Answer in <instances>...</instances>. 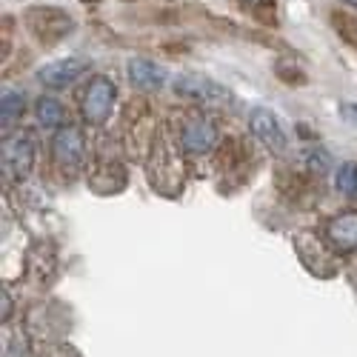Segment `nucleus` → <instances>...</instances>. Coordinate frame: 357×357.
<instances>
[{
	"label": "nucleus",
	"instance_id": "f257e3e1",
	"mask_svg": "<svg viewBox=\"0 0 357 357\" xmlns=\"http://www.w3.org/2000/svg\"><path fill=\"white\" fill-rule=\"evenodd\" d=\"M26 29L32 32L43 46H52L57 40H63L72 29H75V20L69 12L57 9V6H32L26 12Z\"/></svg>",
	"mask_w": 357,
	"mask_h": 357
},
{
	"label": "nucleus",
	"instance_id": "f03ea898",
	"mask_svg": "<svg viewBox=\"0 0 357 357\" xmlns=\"http://www.w3.org/2000/svg\"><path fill=\"white\" fill-rule=\"evenodd\" d=\"M294 249L303 266L317 278H332L337 272L335 266V249L332 243H323L314 231H297L294 234Z\"/></svg>",
	"mask_w": 357,
	"mask_h": 357
},
{
	"label": "nucleus",
	"instance_id": "7ed1b4c3",
	"mask_svg": "<svg viewBox=\"0 0 357 357\" xmlns=\"http://www.w3.org/2000/svg\"><path fill=\"white\" fill-rule=\"evenodd\" d=\"M114 95H117V89L106 75H98V77L89 80L86 92H83V100H80L83 121L92 123V126H103L109 121V114H112Z\"/></svg>",
	"mask_w": 357,
	"mask_h": 357
},
{
	"label": "nucleus",
	"instance_id": "20e7f679",
	"mask_svg": "<svg viewBox=\"0 0 357 357\" xmlns=\"http://www.w3.org/2000/svg\"><path fill=\"white\" fill-rule=\"evenodd\" d=\"M174 95H181L192 103H200V106H226L231 100V95L220 83L203 77V75H192V72L174 80Z\"/></svg>",
	"mask_w": 357,
	"mask_h": 357
},
{
	"label": "nucleus",
	"instance_id": "39448f33",
	"mask_svg": "<svg viewBox=\"0 0 357 357\" xmlns=\"http://www.w3.org/2000/svg\"><path fill=\"white\" fill-rule=\"evenodd\" d=\"M52 158L63 172H77L86 160V140L77 126H61L52 137Z\"/></svg>",
	"mask_w": 357,
	"mask_h": 357
},
{
	"label": "nucleus",
	"instance_id": "423d86ee",
	"mask_svg": "<svg viewBox=\"0 0 357 357\" xmlns=\"http://www.w3.org/2000/svg\"><path fill=\"white\" fill-rule=\"evenodd\" d=\"M35 166V143L29 135H9L3 140V172L12 181H23Z\"/></svg>",
	"mask_w": 357,
	"mask_h": 357
},
{
	"label": "nucleus",
	"instance_id": "0eeeda50",
	"mask_svg": "<svg viewBox=\"0 0 357 357\" xmlns=\"http://www.w3.org/2000/svg\"><path fill=\"white\" fill-rule=\"evenodd\" d=\"M249 126H252V135L269 149V152H275V155H280V152H286V132H283V126H280V121L269 112V109H263V106H257V109H252V114H249Z\"/></svg>",
	"mask_w": 357,
	"mask_h": 357
},
{
	"label": "nucleus",
	"instance_id": "6e6552de",
	"mask_svg": "<svg viewBox=\"0 0 357 357\" xmlns=\"http://www.w3.org/2000/svg\"><path fill=\"white\" fill-rule=\"evenodd\" d=\"M220 143V132L209 117H192L181 132V146L189 155H206Z\"/></svg>",
	"mask_w": 357,
	"mask_h": 357
},
{
	"label": "nucleus",
	"instance_id": "1a4fd4ad",
	"mask_svg": "<svg viewBox=\"0 0 357 357\" xmlns=\"http://www.w3.org/2000/svg\"><path fill=\"white\" fill-rule=\"evenodd\" d=\"M86 183L95 195H103V197L106 195H117V192H123V186H126V169L121 163H114V160H100V163L92 166Z\"/></svg>",
	"mask_w": 357,
	"mask_h": 357
},
{
	"label": "nucleus",
	"instance_id": "9d476101",
	"mask_svg": "<svg viewBox=\"0 0 357 357\" xmlns=\"http://www.w3.org/2000/svg\"><path fill=\"white\" fill-rule=\"evenodd\" d=\"M89 69V63L83 57H66V61H54L49 66H43L38 72V80L46 86V89H66L69 83H75L83 72Z\"/></svg>",
	"mask_w": 357,
	"mask_h": 357
},
{
	"label": "nucleus",
	"instance_id": "9b49d317",
	"mask_svg": "<svg viewBox=\"0 0 357 357\" xmlns=\"http://www.w3.org/2000/svg\"><path fill=\"white\" fill-rule=\"evenodd\" d=\"M326 241L335 252H354L357 249V212H343L326 226Z\"/></svg>",
	"mask_w": 357,
	"mask_h": 357
},
{
	"label": "nucleus",
	"instance_id": "f8f14e48",
	"mask_svg": "<svg viewBox=\"0 0 357 357\" xmlns=\"http://www.w3.org/2000/svg\"><path fill=\"white\" fill-rule=\"evenodd\" d=\"M126 72H129V83L135 89H140V92H158V89H163V83H166V69L152 63V61H143V57L129 61Z\"/></svg>",
	"mask_w": 357,
	"mask_h": 357
},
{
	"label": "nucleus",
	"instance_id": "ddd939ff",
	"mask_svg": "<svg viewBox=\"0 0 357 357\" xmlns=\"http://www.w3.org/2000/svg\"><path fill=\"white\" fill-rule=\"evenodd\" d=\"M35 114H38V123L46 126V129L66 126V112H63V106L57 103L54 98H40L38 106H35Z\"/></svg>",
	"mask_w": 357,
	"mask_h": 357
},
{
	"label": "nucleus",
	"instance_id": "4468645a",
	"mask_svg": "<svg viewBox=\"0 0 357 357\" xmlns=\"http://www.w3.org/2000/svg\"><path fill=\"white\" fill-rule=\"evenodd\" d=\"M23 109H26L23 95H20V92H12V89H6L3 100H0V121H3V129H12V126L20 121Z\"/></svg>",
	"mask_w": 357,
	"mask_h": 357
},
{
	"label": "nucleus",
	"instance_id": "2eb2a0df",
	"mask_svg": "<svg viewBox=\"0 0 357 357\" xmlns=\"http://www.w3.org/2000/svg\"><path fill=\"white\" fill-rule=\"evenodd\" d=\"M329 20H332V26H335L337 38H340L343 43H349L351 49H357V15H349V12L335 9V12L329 15Z\"/></svg>",
	"mask_w": 357,
	"mask_h": 357
},
{
	"label": "nucleus",
	"instance_id": "dca6fc26",
	"mask_svg": "<svg viewBox=\"0 0 357 357\" xmlns=\"http://www.w3.org/2000/svg\"><path fill=\"white\" fill-rule=\"evenodd\" d=\"M335 189L346 197H354L357 195V163L354 160H346L340 163V169L335 172Z\"/></svg>",
	"mask_w": 357,
	"mask_h": 357
},
{
	"label": "nucleus",
	"instance_id": "f3484780",
	"mask_svg": "<svg viewBox=\"0 0 357 357\" xmlns=\"http://www.w3.org/2000/svg\"><path fill=\"white\" fill-rule=\"evenodd\" d=\"M275 75H278V80L286 83V86H306V83H309V77H306L303 69H297L294 63H286V61L275 63Z\"/></svg>",
	"mask_w": 357,
	"mask_h": 357
},
{
	"label": "nucleus",
	"instance_id": "a211bd4d",
	"mask_svg": "<svg viewBox=\"0 0 357 357\" xmlns=\"http://www.w3.org/2000/svg\"><path fill=\"white\" fill-rule=\"evenodd\" d=\"M246 12H252L263 23H275V0H237Z\"/></svg>",
	"mask_w": 357,
	"mask_h": 357
},
{
	"label": "nucleus",
	"instance_id": "6ab92c4d",
	"mask_svg": "<svg viewBox=\"0 0 357 357\" xmlns=\"http://www.w3.org/2000/svg\"><path fill=\"white\" fill-rule=\"evenodd\" d=\"M306 166H309V174H326L332 169V158L329 152H323V149H312V152H306Z\"/></svg>",
	"mask_w": 357,
	"mask_h": 357
},
{
	"label": "nucleus",
	"instance_id": "aec40b11",
	"mask_svg": "<svg viewBox=\"0 0 357 357\" xmlns=\"http://www.w3.org/2000/svg\"><path fill=\"white\" fill-rule=\"evenodd\" d=\"M340 117H343L346 123L357 126V103H343V106H340Z\"/></svg>",
	"mask_w": 357,
	"mask_h": 357
},
{
	"label": "nucleus",
	"instance_id": "412c9836",
	"mask_svg": "<svg viewBox=\"0 0 357 357\" xmlns=\"http://www.w3.org/2000/svg\"><path fill=\"white\" fill-rule=\"evenodd\" d=\"M46 357H80V354H77L72 346H63V343H61V346L49 349V351H46Z\"/></svg>",
	"mask_w": 357,
	"mask_h": 357
},
{
	"label": "nucleus",
	"instance_id": "4be33fe9",
	"mask_svg": "<svg viewBox=\"0 0 357 357\" xmlns=\"http://www.w3.org/2000/svg\"><path fill=\"white\" fill-rule=\"evenodd\" d=\"M12 317V301H9V291H3V320Z\"/></svg>",
	"mask_w": 357,
	"mask_h": 357
},
{
	"label": "nucleus",
	"instance_id": "5701e85b",
	"mask_svg": "<svg viewBox=\"0 0 357 357\" xmlns=\"http://www.w3.org/2000/svg\"><path fill=\"white\" fill-rule=\"evenodd\" d=\"M346 3H349V6H354V9H357V0H346Z\"/></svg>",
	"mask_w": 357,
	"mask_h": 357
},
{
	"label": "nucleus",
	"instance_id": "b1692460",
	"mask_svg": "<svg viewBox=\"0 0 357 357\" xmlns=\"http://www.w3.org/2000/svg\"><path fill=\"white\" fill-rule=\"evenodd\" d=\"M83 3H100V0H83Z\"/></svg>",
	"mask_w": 357,
	"mask_h": 357
}]
</instances>
